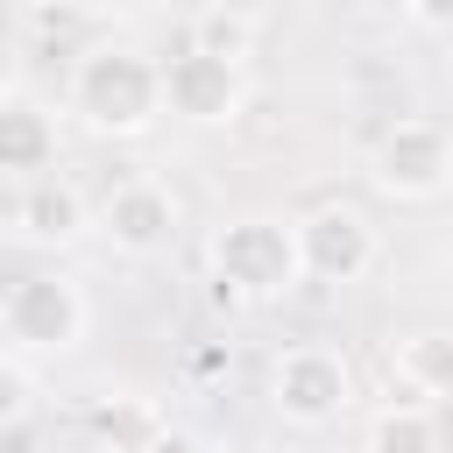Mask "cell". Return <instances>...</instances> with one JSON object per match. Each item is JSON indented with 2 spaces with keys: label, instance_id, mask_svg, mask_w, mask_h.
Instances as JSON below:
<instances>
[{
  "label": "cell",
  "instance_id": "cell-13",
  "mask_svg": "<svg viewBox=\"0 0 453 453\" xmlns=\"http://www.w3.org/2000/svg\"><path fill=\"white\" fill-rule=\"evenodd\" d=\"M368 453H439V418L432 403H389L368 425Z\"/></svg>",
  "mask_w": 453,
  "mask_h": 453
},
{
  "label": "cell",
  "instance_id": "cell-12",
  "mask_svg": "<svg viewBox=\"0 0 453 453\" xmlns=\"http://www.w3.org/2000/svg\"><path fill=\"white\" fill-rule=\"evenodd\" d=\"M396 382H403L411 403H439L453 389V333L425 326V333L396 340Z\"/></svg>",
  "mask_w": 453,
  "mask_h": 453
},
{
  "label": "cell",
  "instance_id": "cell-3",
  "mask_svg": "<svg viewBox=\"0 0 453 453\" xmlns=\"http://www.w3.org/2000/svg\"><path fill=\"white\" fill-rule=\"evenodd\" d=\"M85 326H92V304L64 269H28L0 297V340L14 354H71Z\"/></svg>",
  "mask_w": 453,
  "mask_h": 453
},
{
  "label": "cell",
  "instance_id": "cell-19",
  "mask_svg": "<svg viewBox=\"0 0 453 453\" xmlns=\"http://www.w3.org/2000/svg\"><path fill=\"white\" fill-rule=\"evenodd\" d=\"M71 453H113V446H99V439H78V446H71Z\"/></svg>",
  "mask_w": 453,
  "mask_h": 453
},
{
  "label": "cell",
  "instance_id": "cell-1",
  "mask_svg": "<svg viewBox=\"0 0 453 453\" xmlns=\"http://www.w3.org/2000/svg\"><path fill=\"white\" fill-rule=\"evenodd\" d=\"M71 113L92 127V134H113V142H134L156 127L163 113V85H156V57L127 50V42H99L71 64Z\"/></svg>",
  "mask_w": 453,
  "mask_h": 453
},
{
  "label": "cell",
  "instance_id": "cell-17",
  "mask_svg": "<svg viewBox=\"0 0 453 453\" xmlns=\"http://www.w3.org/2000/svg\"><path fill=\"white\" fill-rule=\"evenodd\" d=\"M354 7H361L368 21H403V7H411V0H354Z\"/></svg>",
  "mask_w": 453,
  "mask_h": 453
},
{
  "label": "cell",
  "instance_id": "cell-4",
  "mask_svg": "<svg viewBox=\"0 0 453 453\" xmlns=\"http://www.w3.org/2000/svg\"><path fill=\"white\" fill-rule=\"evenodd\" d=\"M354 403V368L340 347L326 340H297L269 361V411L290 425V432H326L340 425Z\"/></svg>",
  "mask_w": 453,
  "mask_h": 453
},
{
  "label": "cell",
  "instance_id": "cell-10",
  "mask_svg": "<svg viewBox=\"0 0 453 453\" xmlns=\"http://www.w3.org/2000/svg\"><path fill=\"white\" fill-rule=\"evenodd\" d=\"M57 163V120L35 99H0V177L28 184Z\"/></svg>",
  "mask_w": 453,
  "mask_h": 453
},
{
  "label": "cell",
  "instance_id": "cell-18",
  "mask_svg": "<svg viewBox=\"0 0 453 453\" xmlns=\"http://www.w3.org/2000/svg\"><path fill=\"white\" fill-rule=\"evenodd\" d=\"M184 453H248V446H234V439H205V446H184Z\"/></svg>",
  "mask_w": 453,
  "mask_h": 453
},
{
  "label": "cell",
  "instance_id": "cell-9",
  "mask_svg": "<svg viewBox=\"0 0 453 453\" xmlns=\"http://www.w3.org/2000/svg\"><path fill=\"white\" fill-rule=\"evenodd\" d=\"M14 226H21V241H35V248H71V241H85V234H92V205H85V191H78L71 177L42 170V177H28V184H21Z\"/></svg>",
  "mask_w": 453,
  "mask_h": 453
},
{
  "label": "cell",
  "instance_id": "cell-6",
  "mask_svg": "<svg viewBox=\"0 0 453 453\" xmlns=\"http://www.w3.org/2000/svg\"><path fill=\"white\" fill-rule=\"evenodd\" d=\"M156 85H163V113H177V120H191V127H226V120H241V106H248L241 64H234V57H212V50H198V42H184L177 57H163V64H156Z\"/></svg>",
  "mask_w": 453,
  "mask_h": 453
},
{
  "label": "cell",
  "instance_id": "cell-8",
  "mask_svg": "<svg viewBox=\"0 0 453 453\" xmlns=\"http://www.w3.org/2000/svg\"><path fill=\"white\" fill-rule=\"evenodd\" d=\"M290 234H297V269L311 283H340V290L361 283L382 255L368 212H354V205H311L304 219H290Z\"/></svg>",
  "mask_w": 453,
  "mask_h": 453
},
{
  "label": "cell",
  "instance_id": "cell-7",
  "mask_svg": "<svg viewBox=\"0 0 453 453\" xmlns=\"http://www.w3.org/2000/svg\"><path fill=\"white\" fill-rule=\"evenodd\" d=\"M177 226H184V205H177V191L163 177H120L92 212V234H106V248L127 255V262L163 255L177 241Z\"/></svg>",
  "mask_w": 453,
  "mask_h": 453
},
{
  "label": "cell",
  "instance_id": "cell-16",
  "mask_svg": "<svg viewBox=\"0 0 453 453\" xmlns=\"http://www.w3.org/2000/svg\"><path fill=\"white\" fill-rule=\"evenodd\" d=\"M403 21H418L425 35H446V28H453V0H411Z\"/></svg>",
  "mask_w": 453,
  "mask_h": 453
},
{
  "label": "cell",
  "instance_id": "cell-11",
  "mask_svg": "<svg viewBox=\"0 0 453 453\" xmlns=\"http://www.w3.org/2000/svg\"><path fill=\"white\" fill-rule=\"evenodd\" d=\"M163 432H170V418H163L149 396H134V389H113V396H99V403L85 411V439H99V446H113V453H156Z\"/></svg>",
  "mask_w": 453,
  "mask_h": 453
},
{
  "label": "cell",
  "instance_id": "cell-5",
  "mask_svg": "<svg viewBox=\"0 0 453 453\" xmlns=\"http://www.w3.org/2000/svg\"><path fill=\"white\" fill-rule=\"evenodd\" d=\"M368 177H375V191L396 198V205H432V198H446V184H453V134H446L439 120L411 113V120H396V127L375 142Z\"/></svg>",
  "mask_w": 453,
  "mask_h": 453
},
{
  "label": "cell",
  "instance_id": "cell-20",
  "mask_svg": "<svg viewBox=\"0 0 453 453\" xmlns=\"http://www.w3.org/2000/svg\"><path fill=\"white\" fill-rule=\"evenodd\" d=\"M0 99H7V85H0Z\"/></svg>",
  "mask_w": 453,
  "mask_h": 453
},
{
  "label": "cell",
  "instance_id": "cell-2",
  "mask_svg": "<svg viewBox=\"0 0 453 453\" xmlns=\"http://www.w3.org/2000/svg\"><path fill=\"white\" fill-rule=\"evenodd\" d=\"M205 262H212V283L234 290L241 304H276L304 283L297 269V234L283 212H234L212 226L205 241Z\"/></svg>",
  "mask_w": 453,
  "mask_h": 453
},
{
  "label": "cell",
  "instance_id": "cell-15",
  "mask_svg": "<svg viewBox=\"0 0 453 453\" xmlns=\"http://www.w3.org/2000/svg\"><path fill=\"white\" fill-rule=\"evenodd\" d=\"M28 411H35V382H28V368H21V361H7V354H0V432H14Z\"/></svg>",
  "mask_w": 453,
  "mask_h": 453
},
{
  "label": "cell",
  "instance_id": "cell-14",
  "mask_svg": "<svg viewBox=\"0 0 453 453\" xmlns=\"http://www.w3.org/2000/svg\"><path fill=\"white\" fill-rule=\"evenodd\" d=\"M191 42H198V50H212V57L248 64V50H255V21H248L241 7H205V14L191 21Z\"/></svg>",
  "mask_w": 453,
  "mask_h": 453
}]
</instances>
